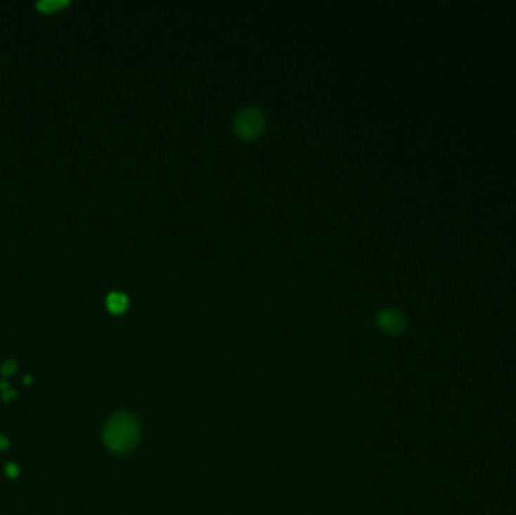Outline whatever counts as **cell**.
<instances>
[{"instance_id": "obj_1", "label": "cell", "mask_w": 516, "mask_h": 515, "mask_svg": "<svg viewBox=\"0 0 516 515\" xmlns=\"http://www.w3.org/2000/svg\"><path fill=\"white\" fill-rule=\"evenodd\" d=\"M141 435V425L135 414L118 413L113 416L103 431L105 445L118 453L129 452L138 445Z\"/></svg>"}, {"instance_id": "obj_2", "label": "cell", "mask_w": 516, "mask_h": 515, "mask_svg": "<svg viewBox=\"0 0 516 515\" xmlns=\"http://www.w3.org/2000/svg\"><path fill=\"white\" fill-rule=\"evenodd\" d=\"M266 125L262 110L255 108H246L237 113L234 118V130L243 139H252L260 135Z\"/></svg>"}, {"instance_id": "obj_3", "label": "cell", "mask_w": 516, "mask_h": 515, "mask_svg": "<svg viewBox=\"0 0 516 515\" xmlns=\"http://www.w3.org/2000/svg\"><path fill=\"white\" fill-rule=\"evenodd\" d=\"M378 325L385 334L399 336L406 329L408 319L406 316L396 308H387L378 314Z\"/></svg>"}, {"instance_id": "obj_4", "label": "cell", "mask_w": 516, "mask_h": 515, "mask_svg": "<svg viewBox=\"0 0 516 515\" xmlns=\"http://www.w3.org/2000/svg\"><path fill=\"white\" fill-rule=\"evenodd\" d=\"M106 305L109 312L113 314H121L127 310L129 307V298L121 292H112L106 298Z\"/></svg>"}, {"instance_id": "obj_5", "label": "cell", "mask_w": 516, "mask_h": 515, "mask_svg": "<svg viewBox=\"0 0 516 515\" xmlns=\"http://www.w3.org/2000/svg\"><path fill=\"white\" fill-rule=\"evenodd\" d=\"M67 5H70L68 0H39V2H37V8L46 14L56 13Z\"/></svg>"}, {"instance_id": "obj_6", "label": "cell", "mask_w": 516, "mask_h": 515, "mask_svg": "<svg viewBox=\"0 0 516 515\" xmlns=\"http://www.w3.org/2000/svg\"><path fill=\"white\" fill-rule=\"evenodd\" d=\"M17 369H18V364L15 360H8V362H5L2 367H0V374H2L4 378H8V376L14 375L17 372Z\"/></svg>"}, {"instance_id": "obj_7", "label": "cell", "mask_w": 516, "mask_h": 515, "mask_svg": "<svg viewBox=\"0 0 516 515\" xmlns=\"http://www.w3.org/2000/svg\"><path fill=\"white\" fill-rule=\"evenodd\" d=\"M0 390H5L4 391V402H9V400H11V399L17 398L15 390H13L11 387H8L5 381H2V383H0Z\"/></svg>"}, {"instance_id": "obj_8", "label": "cell", "mask_w": 516, "mask_h": 515, "mask_svg": "<svg viewBox=\"0 0 516 515\" xmlns=\"http://www.w3.org/2000/svg\"><path fill=\"white\" fill-rule=\"evenodd\" d=\"M5 473H6V476H8V478L15 479V478H18V475H20V469H18V466H17V464H14V462H9V464H6Z\"/></svg>"}, {"instance_id": "obj_9", "label": "cell", "mask_w": 516, "mask_h": 515, "mask_svg": "<svg viewBox=\"0 0 516 515\" xmlns=\"http://www.w3.org/2000/svg\"><path fill=\"white\" fill-rule=\"evenodd\" d=\"M9 446H11V443H9V440L0 434V452H5L9 449Z\"/></svg>"}, {"instance_id": "obj_10", "label": "cell", "mask_w": 516, "mask_h": 515, "mask_svg": "<svg viewBox=\"0 0 516 515\" xmlns=\"http://www.w3.org/2000/svg\"><path fill=\"white\" fill-rule=\"evenodd\" d=\"M25 383H26V384H30V383H32V378H30V376H26V378H25Z\"/></svg>"}]
</instances>
